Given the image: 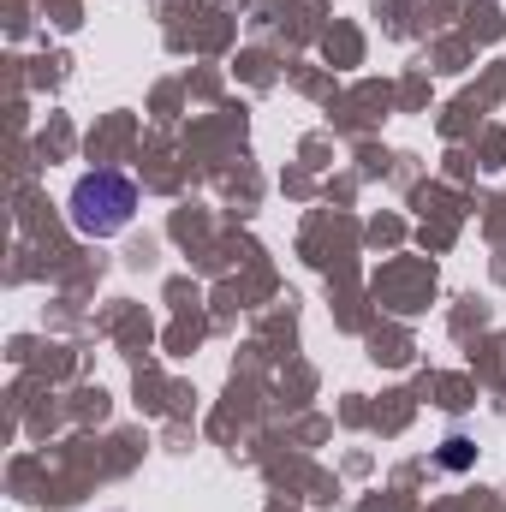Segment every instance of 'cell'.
<instances>
[{
    "instance_id": "6da1fadb",
    "label": "cell",
    "mask_w": 506,
    "mask_h": 512,
    "mask_svg": "<svg viewBox=\"0 0 506 512\" xmlns=\"http://www.w3.org/2000/svg\"><path fill=\"white\" fill-rule=\"evenodd\" d=\"M131 215H137V185H131L126 173L96 167V173L78 179V191H72V227L84 239H114L120 227H131Z\"/></svg>"
},
{
    "instance_id": "7a4b0ae2",
    "label": "cell",
    "mask_w": 506,
    "mask_h": 512,
    "mask_svg": "<svg viewBox=\"0 0 506 512\" xmlns=\"http://www.w3.org/2000/svg\"><path fill=\"white\" fill-rule=\"evenodd\" d=\"M441 459H447L453 471H465V465H471V441H447V453H441Z\"/></svg>"
}]
</instances>
